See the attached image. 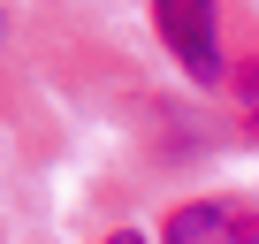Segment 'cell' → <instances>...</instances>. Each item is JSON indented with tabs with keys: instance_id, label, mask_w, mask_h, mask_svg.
Returning <instances> with one entry per match:
<instances>
[{
	"instance_id": "6da1fadb",
	"label": "cell",
	"mask_w": 259,
	"mask_h": 244,
	"mask_svg": "<svg viewBox=\"0 0 259 244\" xmlns=\"http://www.w3.org/2000/svg\"><path fill=\"white\" fill-rule=\"evenodd\" d=\"M153 23L191 84H221V0H153Z\"/></svg>"
},
{
	"instance_id": "7a4b0ae2",
	"label": "cell",
	"mask_w": 259,
	"mask_h": 244,
	"mask_svg": "<svg viewBox=\"0 0 259 244\" xmlns=\"http://www.w3.org/2000/svg\"><path fill=\"white\" fill-rule=\"evenodd\" d=\"M160 244H259V206L244 198H191L160 221Z\"/></svg>"
},
{
	"instance_id": "3957f363",
	"label": "cell",
	"mask_w": 259,
	"mask_h": 244,
	"mask_svg": "<svg viewBox=\"0 0 259 244\" xmlns=\"http://www.w3.org/2000/svg\"><path fill=\"white\" fill-rule=\"evenodd\" d=\"M229 92H236V107H244V114H259V54L229 69Z\"/></svg>"
},
{
	"instance_id": "277c9868",
	"label": "cell",
	"mask_w": 259,
	"mask_h": 244,
	"mask_svg": "<svg viewBox=\"0 0 259 244\" xmlns=\"http://www.w3.org/2000/svg\"><path fill=\"white\" fill-rule=\"evenodd\" d=\"M107 244H145V236H138V229H114V236H107Z\"/></svg>"
}]
</instances>
